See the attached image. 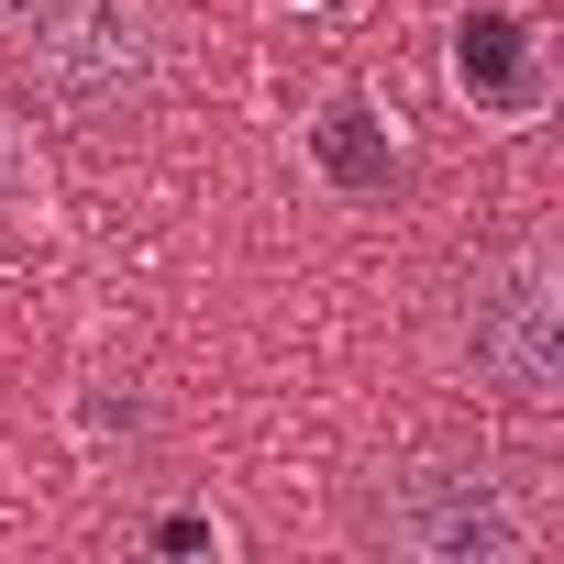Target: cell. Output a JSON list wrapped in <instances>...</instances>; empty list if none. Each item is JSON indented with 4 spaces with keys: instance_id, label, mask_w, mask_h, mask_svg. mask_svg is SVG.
Returning <instances> with one entry per match:
<instances>
[{
    "instance_id": "obj_3",
    "label": "cell",
    "mask_w": 564,
    "mask_h": 564,
    "mask_svg": "<svg viewBox=\"0 0 564 564\" xmlns=\"http://www.w3.org/2000/svg\"><path fill=\"white\" fill-rule=\"evenodd\" d=\"M23 45H34L45 100L78 111V122H122L166 78V12H155V0H56Z\"/></svg>"
},
{
    "instance_id": "obj_7",
    "label": "cell",
    "mask_w": 564,
    "mask_h": 564,
    "mask_svg": "<svg viewBox=\"0 0 564 564\" xmlns=\"http://www.w3.org/2000/svg\"><path fill=\"white\" fill-rule=\"evenodd\" d=\"M210 542H221V531H210L199 509H177V520H155V553H210Z\"/></svg>"
},
{
    "instance_id": "obj_1",
    "label": "cell",
    "mask_w": 564,
    "mask_h": 564,
    "mask_svg": "<svg viewBox=\"0 0 564 564\" xmlns=\"http://www.w3.org/2000/svg\"><path fill=\"white\" fill-rule=\"evenodd\" d=\"M366 542L399 564H531L542 553V487L509 454H421L377 476Z\"/></svg>"
},
{
    "instance_id": "obj_5",
    "label": "cell",
    "mask_w": 564,
    "mask_h": 564,
    "mask_svg": "<svg viewBox=\"0 0 564 564\" xmlns=\"http://www.w3.org/2000/svg\"><path fill=\"white\" fill-rule=\"evenodd\" d=\"M311 155H322V177H333V188H355V199L399 177V133H388L366 100H322V122H311Z\"/></svg>"
},
{
    "instance_id": "obj_6",
    "label": "cell",
    "mask_w": 564,
    "mask_h": 564,
    "mask_svg": "<svg viewBox=\"0 0 564 564\" xmlns=\"http://www.w3.org/2000/svg\"><path fill=\"white\" fill-rule=\"evenodd\" d=\"M0 221H45V155L12 111H0Z\"/></svg>"
},
{
    "instance_id": "obj_2",
    "label": "cell",
    "mask_w": 564,
    "mask_h": 564,
    "mask_svg": "<svg viewBox=\"0 0 564 564\" xmlns=\"http://www.w3.org/2000/svg\"><path fill=\"white\" fill-rule=\"evenodd\" d=\"M454 366L509 399V410H553L564 399V276L542 243L487 254L465 289H454Z\"/></svg>"
},
{
    "instance_id": "obj_4",
    "label": "cell",
    "mask_w": 564,
    "mask_h": 564,
    "mask_svg": "<svg viewBox=\"0 0 564 564\" xmlns=\"http://www.w3.org/2000/svg\"><path fill=\"white\" fill-rule=\"evenodd\" d=\"M454 89L476 100V111H542V34L520 23V12H465L454 23Z\"/></svg>"
}]
</instances>
